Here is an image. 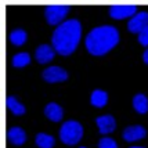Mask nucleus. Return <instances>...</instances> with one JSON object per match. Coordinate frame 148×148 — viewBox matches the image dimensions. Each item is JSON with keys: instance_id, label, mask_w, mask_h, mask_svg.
<instances>
[{"instance_id": "obj_1", "label": "nucleus", "mask_w": 148, "mask_h": 148, "mask_svg": "<svg viewBox=\"0 0 148 148\" xmlns=\"http://www.w3.org/2000/svg\"><path fill=\"white\" fill-rule=\"evenodd\" d=\"M82 35V26L77 19H68L53 32V49L61 56H69L76 50Z\"/></svg>"}, {"instance_id": "obj_2", "label": "nucleus", "mask_w": 148, "mask_h": 148, "mask_svg": "<svg viewBox=\"0 0 148 148\" xmlns=\"http://www.w3.org/2000/svg\"><path fill=\"white\" fill-rule=\"evenodd\" d=\"M119 43V32L115 26L103 25L91 29L87 33L84 45L93 56H104Z\"/></svg>"}, {"instance_id": "obj_3", "label": "nucleus", "mask_w": 148, "mask_h": 148, "mask_svg": "<svg viewBox=\"0 0 148 148\" xmlns=\"http://www.w3.org/2000/svg\"><path fill=\"white\" fill-rule=\"evenodd\" d=\"M83 127L76 121H66L60 129V138L66 145H75L82 140Z\"/></svg>"}, {"instance_id": "obj_4", "label": "nucleus", "mask_w": 148, "mask_h": 148, "mask_svg": "<svg viewBox=\"0 0 148 148\" xmlns=\"http://www.w3.org/2000/svg\"><path fill=\"white\" fill-rule=\"evenodd\" d=\"M68 13L69 6H47L45 8V17L49 25H58Z\"/></svg>"}, {"instance_id": "obj_5", "label": "nucleus", "mask_w": 148, "mask_h": 148, "mask_svg": "<svg viewBox=\"0 0 148 148\" xmlns=\"http://www.w3.org/2000/svg\"><path fill=\"white\" fill-rule=\"evenodd\" d=\"M42 77L49 83H60V82H64L68 79V72L64 68L54 65V66L46 68L42 73Z\"/></svg>"}, {"instance_id": "obj_6", "label": "nucleus", "mask_w": 148, "mask_h": 148, "mask_svg": "<svg viewBox=\"0 0 148 148\" xmlns=\"http://www.w3.org/2000/svg\"><path fill=\"white\" fill-rule=\"evenodd\" d=\"M148 26V13L147 11H141V13L136 14L134 17H132L127 22V29L132 33H140Z\"/></svg>"}, {"instance_id": "obj_7", "label": "nucleus", "mask_w": 148, "mask_h": 148, "mask_svg": "<svg viewBox=\"0 0 148 148\" xmlns=\"http://www.w3.org/2000/svg\"><path fill=\"white\" fill-rule=\"evenodd\" d=\"M137 8L136 6H111L108 13L110 17L114 19H125L129 17H134Z\"/></svg>"}, {"instance_id": "obj_8", "label": "nucleus", "mask_w": 148, "mask_h": 148, "mask_svg": "<svg viewBox=\"0 0 148 148\" xmlns=\"http://www.w3.org/2000/svg\"><path fill=\"white\" fill-rule=\"evenodd\" d=\"M147 134V132L145 129L140 126V125H134V126H127L126 129L123 130V138L126 140V141L129 143H133V141H138V140H141L144 138Z\"/></svg>"}, {"instance_id": "obj_9", "label": "nucleus", "mask_w": 148, "mask_h": 148, "mask_svg": "<svg viewBox=\"0 0 148 148\" xmlns=\"http://www.w3.org/2000/svg\"><path fill=\"white\" fill-rule=\"evenodd\" d=\"M56 50L49 45H40L35 51V58L39 64H49L54 58Z\"/></svg>"}, {"instance_id": "obj_10", "label": "nucleus", "mask_w": 148, "mask_h": 148, "mask_svg": "<svg viewBox=\"0 0 148 148\" xmlns=\"http://www.w3.org/2000/svg\"><path fill=\"white\" fill-rule=\"evenodd\" d=\"M96 123L98 126V130L101 134H108L116 129V122L112 115H103L96 119Z\"/></svg>"}, {"instance_id": "obj_11", "label": "nucleus", "mask_w": 148, "mask_h": 148, "mask_svg": "<svg viewBox=\"0 0 148 148\" xmlns=\"http://www.w3.org/2000/svg\"><path fill=\"white\" fill-rule=\"evenodd\" d=\"M7 140L14 145H22L26 141V134L21 127L14 126V127L7 130Z\"/></svg>"}, {"instance_id": "obj_12", "label": "nucleus", "mask_w": 148, "mask_h": 148, "mask_svg": "<svg viewBox=\"0 0 148 148\" xmlns=\"http://www.w3.org/2000/svg\"><path fill=\"white\" fill-rule=\"evenodd\" d=\"M45 115L51 121V122H60L64 116V111L62 108L56 103H50L46 105L45 108Z\"/></svg>"}, {"instance_id": "obj_13", "label": "nucleus", "mask_w": 148, "mask_h": 148, "mask_svg": "<svg viewBox=\"0 0 148 148\" xmlns=\"http://www.w3.org/2000/svg\"><path fill=\"white\" fill-rule=\"evenodd\" d=\"M107 101H108V94H107L104 90L96 89V90L91 93L90 103L93 107H96V108H103V107H105Z\"/></svg>"}, {"instance_id": "obj_14", "label": "nucleus", "mask_w": 148, "mask_h": 148, "mask_svg": "<svg viewBox=\"0 0 148 148\" xmlns=\"http://www.w3.org/2000/svg\"><path fill=\"white\" fill-rule=\"evenodd\" d=\"M133 108L136 110V112H138V114H147L148 112V98L144 94L141 93H138V94H136L133 97Z\"/></svg>"}, {"instance_id": "obj_15", "label": "nucleus", "mask_w": 148, "mask_h": 148, "mask_svg": "<svg viewBox=\"0 0 148 148\" xmlns=\"http://www.w3.org/2000/svg\"><path fill=\"white\" fill-rule=\"evenodd\" d=\"M6 104H7V108L11 111L14 115L21 116V115H24V114H25V107L19 103V101L14 96H8V97H7Z\"/></svg>"}, {"instance_id": "obj_16", "label": "nucleus", "mask_w": 148, "mask_h": 148, "mask_svg": "<svg viewBox=\"0 0 148 148\" xmlns=\"http://www.w3.org/2000/svg\"><path fill=\"white\" fill-rule=\"evenodd\" d=\"M35 141H36V145L39 148H53L56 144L54 137L50 134H46V133H38Z\"/></svg>"}, {"instance_id": "obj_17", "label": "nucleus", "mask_w": 148, "mask_h": 148, "mask_svg": "<svg viewBox=\"0 0 148 148\" xmlns=\"http://www.w3.org/2000/svg\"><path fill=\"white\" fill-rule=\"evenodd\" d=\"M8 39L14 46H22L26 42V32L22 29H15L8 35Z\"/></svg>"}, {"instance_id": "obj_18", "label": "nucleus", "mask_w": 148, "mask_h": 148, "mask_svg": "<svg viewBox=\"0 0 148 148\" xmlns=\"http://www.w3.org/2000/svg\"><path fill=\"white\" fill-rule=\"evenodd\" d=\"M31 62V56L28 53H18L13 57V66L15 68H24Z\"/></svg>"}, {"instance_id": "obj_19", "label": "nucleus", "mask_w": 148, "mask_h": 148, "mask_svg": "<svg viewBox=\"0 0 148 148\" xmlns=\"http://www.w3.org/2000/svg\"><path fill=\"white\" fill-rule=\"evenodd\" d=\"M98 148H118V144L115 140H112L110 137H103L98 141Z\"/></svg>"}, {"instance_id": "obj_20", "label": "nucleus", "mask_w": 148, "mask_h": 148, "mask_svg": "<svg viewBox=\"0 0 148 148\" xmlns=\"http://www.w3.org/2000/svg\"><path fill=\"white\" fill-rule=\"evenodd\" d=\"M138 43L144 47H148V26L138 33Z\"/></svg>"}, {"instance_id": "obj_21", "label": "nucleus", "mask_w": 148, "mask_h": 148, "mask_svg": "<svg viewBox=\"0 0 148 148\" xmlns=\"http://www.w3.org/2000/svg\"><path fill=\"white\" fill-rule=\"evenodd\" d=\"M143 60H144V62H145V64H148V49L144 51V54H143Z\"/></svg>"}, {"instance_id": "obj_22", "label": "nucleus", "mask_w": 148, "mask_h": 148, "mask_svg": "<svg viewBox=\"0 0 148 148\" xmlns=\"http://www.w3.org/2000/svg\"><path fill=\"white\" fill-rule=\"evenodd\" d=\"M130 148H144V147H130Z\"/></svg>"}, {"instance_id": "obj_23", "label": "nucleus", "mask_w": 148, "mask_h": 148, "mask_svg": "<svg viewBox=\"0 0 148 148\" xmlns=\"http://www.w3.org/2000/svg\"><path fill=\"white\" fill-rule=\"evenodd\" d=\"M80 148H86V147H80Z\"/></svg>"}]
</instances>
